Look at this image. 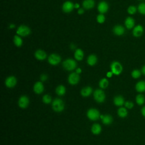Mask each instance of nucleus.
Instances as JSON below:
<instances>
[{
    "label": "nucleus",
    "mask_w": 145,
    "mask_h": 145,
    "mask_svg": "<svg viewBox=\"0 0 145 145\" xmlns=\"http://www.w3.org/2000/svg\"><path fill=\"white\" fill-rule=\"evenodd\" d=\"M109 6L105 1L100 2L97 6V10L100 14H104L108 10Z\"/></svg>",
    "instance_id": "nucleus-12"
},
{
    "label": "nucleus",
    "mask_w": 145,
    "mask_h": 145,
    "mask_svg": "<svg viewBox=\"0 0 145 145\" xmlns=\"http://www.w3.org/2000/svg\"><path fill=\"white\" fill-rule=\"evenodd\" d=\"M125 106L127 108V109H131L133 108L134 106V104L133 102L130 101H127L125 102Z\"/></svg>",
    "instance_id": "nucleus-36"
},
{
    "label": "nucleus",
    "mask_w": 145,
    "mask_h": 145,
    "mask_svg": "<svg viewBox=\"0 0 145 145\" xmlns=\"http://www.w3.org/2000/svg\"><path fill=\"white\" fill-rule=\"evenodd\" d=\"M135 89L138 92H143L145 91V81L140 80L135 85Z\"/></svg>",
    "instance_id": "nucleus-19"
},
{
    "label": "nucleus",
    "mask_w": 145,
    "mask_h": 145,
    "mask_svg": "<svg viewBox=\"0 0 145 145\" xmlns=\"http://www.w3.org/2000/svg\"><path fill=\"white\" fill-rule=\"evenodd\" d=\"M75 8H74V4L69 1H66L65 2H64L62 5V9L63 10V12H66V13H69L70 12H71L73 9Z\"/></svg>",
    "instance_id": "nucleus-10"
},
{
    "label": "nucleus",
    "mask_w": 145,
    "mask_h": 145,
    "mask_svg": "<svg viewBox=\"0 0 145 145\" xmlns=\"http://www.w3.org/2000/svg\"><path fill=\"white\" fill-rule=\"evenodd\" d=\"M113 32L117 36H121L125 33V28L121 25H116L113 27Z\"/></svg>",
    "instance_id": "nucleus-16"
},
{
    "label": "nucleus",
    "mask_w": 145,
    "mask_h": 145,
    "mask_svg": "<svg viewBox=\"0 0 145 145\" xmlns=\"http://www.w3.org/2000/svg\"><path fill=\"white\" fill-rule=\"evenodd\" d=\"M135 21L131 17H127L125 20V25L127 29H131L134 27Z\"/></svg>",
    "instance_id": "nucleus-20"
},
{
    "label": "nucleus",
    "mask_w": 145,
    "mask_h": 145,
    "mask_svg": "<svg viewBox=\"0 0 145 145\" xmlns=\"http://www.w3.org/2000/svg\"><path fill=\"white\" fill-rule=\"evenodd\" d=\"M127 111L124 107H120L117 110V114L119 117L121 118H125L127 116Z\"/></svg>",
    "instance_id": "nucleus-27"
},
{
    "label": "nucleus",
    "mask_w": 145,
    "mask_h": 145,
    "mask_svg": "<svg viewBox=\"0 0 145 145\" xmlns=\"http://www.w3.org/2000/svg\"><path fill=\"white\" fill-rule=\"evenodd\" d=\"M137 11V8L134 6H130L127 8V12L130 14L133 15Z\"/></svg>",
    "instance_id": "nucleus-35"
},
{
    "label": "nucleus",
    "mask_w": 145,
    "mask_h": 145,
    "mask_svg": "<svg viewBox=\"0 0 145 145\" xmlns=\"http://www.w3.org/2000/svg\"><path fill=\"white\" fill-rule=\"evenodd\" d=\"M92 92V88L89 86H87L82 89L80 91V93L82 96L83 97H88L91 94Z\"/></svg>",
    "instance_id": "nucleus-21"
},
{
    "label": "nucleus",
    "mask_w": 145,
    "mask_h": 145,
    "mask_svg": "<svg viewBox=\"0 0 145 145\" xmlns=\"http://www.w3.org/2000/svg\"><path fill=\"white\" fill-rule=\"evenodd\" d=\"M15 27V25L14 24H10L9 25V28H10V29L14 28Z\"/></svg>",
    "instance_id": "nucleus-43"
},
{
    "label": "nucleus",
    "mask_w": 145,
    "mask_h": 145,
    "mask_svg": "<svg viewBox=\"0 0 145 145\" xmlns=\"http://www.w3.org/2000/svg\"><path fill=\"white\" fill-rule=\"evenodd\" d=\"M135 100L137 104H138L139 105H142L144 103L145 98L142 94H138L136 96Z\"/></svg>",
    "instance_id": "nucleus-29"
},
{
    "label": "nucleus",
    "mask_w": 145,
    "mask_h": 145,
    "mask_svg": "<svg viewBox=\"0 0 145 145\" xmlns=\"http://www.w3.org/2000/svg\"><path fill=\"white\" fill-rule=\"evenodd\" d=\"M62 65L65 70L67 71H72L76 68V62L75 60L71 58H67L63 62Z\"/></svg>",
    "instance_id": "nucleus-2"
},
{
    "label": "nucleus",
    "mask_w": 145,
    "mask_h": 145,
    "mask_svg": "<svg viewBox=\"0 0 145 145\" xmlns=\"http://www.w3.org/2000/svg\"><path fill=\"white\" fill-rule=\"evenodd\" d=\"M91 131L93 134L98 135L101 131V126L98 123H94L91 127Z\"/></svg>",
    "instance_id": "nucleus-25"
},
{
    "label": "nucleus",
    "mask_w": 145,
    "mask_h": 145,
    "mask_svg": "<svg viewBox=\"0 0 145 145\" xmlns=\"http://www.w3.org/2000/svg\"><path fill=\"white\" fill-rule=\"evenodd\" d=\"M74 8H79V3L74 4Z\"/></svg>",
    "instance_id": "nucleus-45"
},
{
    "label": "nucleus",
    "mask_w": 145,
    "mask_h": 145,
    "mask_svg": "<svg viewBox=\"0 0 145 145\" xmlns=\"http://www.w3.org/2000/svg\"><path fill=\"white\" fill-rule=\"evenodd\" d=\"M143 33V28L141 25L135 26L133 30V35L135 37H138L142 36Z\"/></svg>",
    "instance_id": "nucleus-15"
},
{
    "label": "nucleus",
    "mask_w": 145,
    "mask_h": 145,
    "mask_svg": "<svg viewBox=\"0 0 145 145\" xmlns=\"http://www.w3.org/2000/svg\"><path fill=\"white\" fill-rule=\"evenodd\" d=\"M31 32V29L25 25H20L16 30V34L20 36L25 37L30 35Z\"/></svg>",
    "instance_id": "nucleus-3"
},
{
    "label": "nucleus",
    "mask_w": 145,
    "mask_h": 145,
    "mask_svg": "<svg viewBox=\"0 0 145 145\" xmlns=\"http://www.w3.org/2000/svg\"><path fill=\"white\" fill-rule=\"evenodd\" d=\"M48 61L49 63H50L51 65L56 66L61 62V58L58 54L56 53H52L48 57Z\"/></svg>",
    "instance_id": "nucleus-7"
},
{
    "label": "nucleus",
    "mask_w": 145,
    "mask_h": 145,
    "mask_svg": "<svg viewBox=\"0 0 145 145\" xmlns=\"http://www.w3.org/2000/svg\"><path fill=\"white\" fill-rule=\"evenodd\" d=\"M87 117L92 121H96L100 117L99 111L95 108H91L87 112Z\"/></svg>",
    "instance_id": "nucleus-5"
},
{
    "label": "nucleus",
    "mask_w": 145,
    "mask_h": 145,
    "mask_svg": "<svg viewBox=\"0 0 145 145\" xmlns=\"http://www.w3.org/2000/svg\"><path fill=\"white\" fill-rule=\"evenodd\" d=\"M35 57L37 59L42 61L46 58L47 55L45 52L43 50L38 49L35 52Z\"/></svg>",
    "instance_id": "nucleus-14"
},
{
    "label": "nucleus",
    "mask_w": 145,
    "mask_h": 145,
    "mask_svg": "<svg viewBox=\"0 0 145 145\" xmlns=\"http://www.w3.org/2000/svg\"><path fill=\"white\" fill-rule=\"evenodd\" d=\"M80 77L76 72H72L68 76V82L71 85H76L78 83Z\"/></svg>",
    "instance_id": "nucleus-8"
},
{
    "label": "nucleus",
    "mask_w": 145,
    "mask_h": 145,
    "mask_svg": "<svg viewBox=\"0 0 145 145\" xmlns=\"http://www.w3.org/2000/svg\"><path fill=\"white\" fill-rule=\"evenodd\" d=\"M131 76L134 78V79H137L139 78L140 75H141V72L140 71V70H138V69H134L133 70V71L131 72Z\"/></svg>",
    "instance_id": "nucleus-31"
},
{
    "label": "nucleus",
    "mask_w": 145,
    "mask_h": 145,
    "mask_svg": "<svg viewBox=\"0 0 145 145\" xmlns=\"http://www.w3.org/2000/svg\"><path fill=\"white\" fill-rule=\"evenodd\" d=\"M96 20L99 23L102 24L103 23L105 20V17L103 14H100L97 16Z\"/></svg>",
    "instance_id": "nucleus-32"
},
{
    "label": "nucleus",
    "mask_w": 145,
    "mask_h": 145,
    "mask_svg": "<svg viewBox=\"0 0 145 145\" xmlns=\"http://www.w3.org/2000/svg\"><path fill=\"white\" fill-rule=\"evenodd\" d=\"M93 97L96 102L102 103L105 100V95L103 90L97 89H96L93 93Z\"/></svg>",
    "instance_id": "nucleus-6"
},
{
    "label": "nucleus",
    "mask_w": 145,
    "mask_h": 145,
    "mask_svg": "<svg viewBox=\"0 0 145 145\" xmlns=\"http://www.w3.org/2000/svg\"><path fill=\"white\" fill-rule=\"evenodd\" d=\"M42 101L44 103H45L46 104H48L50 103L52 101V98H51L50 96H49V95H47V94L44 95L42 97Z\"/></svg>",
    "instance_id": "nucleus-33"
},
{
    "label": "nucleus",
    "mask_w": 145,
    "mask_h": 145,
    "mask_svg": "<svg viewBox=\"0 0 145 145\" xmlns=\"http://www.w3.org/2000/svg\"><path fill=\"white\" fill-rule=\"evenodd\" d=\"M111 71L116 75H120L123 70L122 65L117 61H113L110 65Z\"/></svg>",
    "instance_id": "nucleus-4"
},
{
    "label": "nucleus",
    "mask_w": 145,
    "mask_h": 145,
    "mask_svg": "<svg viewBox=\"0 0 145 145\" xmlns=\"http://www.w3.org/2000/svg\"><path fill=\"white\" fill-rule=\"evenodd\" d=\"M40 78L41 81H42V82H45V81L48 79V75H47L46 74H41V75H40Z\"/></svg>",
    "instance_id": "nucleus-37"
},
{
    "label": "nucleus",
    "mask_w": 145,
    "mask_h": 145,
    "mask_svg": "<svg viewBox=\"0 0 145 145\" xmlns=\"http://www.w3.org/2000/svg\"><path fill=\"white\" fill-rule=\"evenodd\" d=\"M75 48H76V46H75L74 44H71L70 45V48H71V49H74Z\"/></svg>",
    "instance_id": "nucleus-44"
},
{
    "label": "nucleus",
    "mask_w": 145,
    "mask_h": 145,
    "mask_svg": "<svg viewBox=\"0 0 145 145\" xmlns=\"http://www.w3.org/2000/svg\"><path fill=\"white\" fill-rule=\"evenodd\" d=\"M142 72L145 75V65H144L142 68Z\"/></svg>",
    "instance_id": "nucleus-42"
},
{
    "label": "nucleus",
    "mask_w": 145,
    "mask_h": 145,
    "mask_svg": "<svg viewBox=\"0 0 145 145\" xmlns=\"http://www.w3.org/2000/svg\"><path fill=\"white\" fill-rule=\"evenodd\" d=\"M109 85L108 80L105 78H103L99 81V86L102 89L106 88Z\"/></svg>",
    "instance_id": "nucleus-30"
},
{
    "label": "nucleus",
    "mask_w": 145,
    "mask_h": 145,
    "mask_svg": "<svg viewBox=\"0 0 145 145\" xmlns=\"http://www.w3.org/2000/svg\"><path fill=\"white\" fill-rule=\"evenodd\" d=\"M141 113L143 117H145V106L141 109Z\"/></svg>",
    "instance_id": "nucleus-39"
},
{
    "label": "nucleus",
    "mask_w": 145,
    "mask_h": 145,
    "mask_svg": "<svg viewBox=\"0 0 145 145\" xmlns=\"http://www.w3.org/2000/svg\"><path fill=\"white\" fill-rule=\"evenodd\" d=\"M84 12V9H83V8H78V14L82 15V14H83Z\"/></svg>",
    "instance_id": "nucleus-38"
},
{
    "label": "nucleus",
    "mask_w": 145,
    "mask_h": 145,
    "mask_svg": "<svg viewBox=\"0 0 145 145\" xmlns=\"http://www.w3.org/2000/svg\"><path fill=\"white\" fill-rule=\"evenodd\" d=\"M82 6L84 9H91L95 6V1L94 0H84Z\"/></svg>",
    "instance_id": "nucleus-17"
},
{
    "label": "nucleus",
    "mask_w": 145,
    "mask_h": 145,
    "mask_svg": "<svg viewBox=\"0 0 145 145\" xmlns=\"http://www.w3.org/2000/svg\"><path fill=\"white\" fill-rule=\"evenodd\" d=\"M113 103L115 105L118 106H121L125 104V100L122 96L118 95L114 97Z\"/></svg>",
    "instance_id": "nucleus-18"
},
{
    "label": "nucleus",
    "mask_w": 145,
    "mask_h": 145,
    "mask_svg": "<svg viewBox=\"0 0 145 145\" xmlns=\"http://www.w3.org/2000/svg\"><path fill=\"white\" fill-rule=\"evenodd\" d=\"M52 108L56 112H61L65 109L63 101L61 99H55L52 102Z\"/></svg>",
    "instance_id": "nucleus-1"
},
{
    "label": "nucleus",
    "mask_w": 145,
    "mask_h": 145,
    "mask_svg": "<svg viewBox=\"0 0 145 145\" xmlns=\"http://www.w3.org/2000/svg\"><path fill=\"white\" fill-rule=\"evenodd\" d=\"M101 120H102V122L103 124H104L105 125H109L112 123L113 118L111 115L105 114V115H104Z\"/></svg>",
    "instance_id": "nucleus-24"
},
{
    "label": "nucleus",
    "mask_w": 145,
    "mask_h": 145,
    "mask_svg": "<svg viewBox=\"0 0 145 145\" xmlns=\"http://www.w3.org/2000/svg\"><path fill=\"white\" fill-rule=\"evenodd\" d=\"M44 90V87L42 82H37L33 86V91L36 94H41Z\"/></svg>",
    "instance_id": "nucleus-13"
},
{
    "label": "nucleus",
    "mask_w": 145,
    "mask_h": 145,
    "mask_svg": "<svg viewBox=\"0 0 145 145\" xmlns=\"http://www.w3.org/2000/svg\"><path fill=\"white\" fill-rule=\"evenodd\" d=\"M56 93L59 96H63L66 93V88L63 85H59L56 89Z\"/></svg>",
    "instance_id": "nucleus-26"
},
{
    "label": "nucleus",
    "mask_w": 145,
    "mask_h": 145,
    "mask_svg": "<svg viewBox=\"0 0 145 145\" xmlns=\"http://www.w3.org/2000/svg\"><path fill=\"white\" fill-rule=\"evenodd\" d=\"M14 44L17 47H20L23 44V40L19 35H15L13 40Z\"/></svg>",
    "instance_id": "nucleus-28"
},
{
    "label": "nucleus",
    "mask_w": 145,
    "mask_h": 145,
    "mask_svg": "<svg viewBox=\"0 0 145 145\" xmlns=\"http://www.w3.org/2000/svg\"><path fill=\"white\" fill-rule=\"evenodd\" d=\"M97 58L95 54H91L87 58V62L89 66H94L97 63Z\"/></svg>",
    "instance_id": "nucleus-22"
},
{
    "label": "nucleus",
    "mask_w": 145,
    "mask_h": 145,
    "mask_svg": "<svg viewBox=\"0 0 145 145\" xmlns=\"http://www.w3.org/2000/svg\"><path fill=\"white\" fill-rule=\"evenodd\" d=\"M74 57L77 61H82L84 57L83 51L81 49H76L74 53Z\"/></svg>",
    "instance_id": "nucleus-23"
},
{
    "label": "nucleus",
    "mask_w": 145,
    "mask_h": 145,
    "mask_svg": "<svg viewBox=\"0 0 145 145\" xmlns=\"http://www.w3.org/2000/svg\"><path fill=\"white\" fill-rule=\"evenodd\" d=\"M76 72L77 73V74H80L81 72H82V69H80V68H77L76 69Z\"/></svg>",
    "instance_id": "nucleus-40"
},
{
    "label": "nucleus",
    "mask_w": 145,
    "mask_h": 145,
    "mask_svg": "<svg viewBox=\"0 0 145 145\" xmlns=\"http://www.w3.org/2000/svg\"><path fill=\"white\" fill-rule=\"evenodd\" d=\"M138 11L142 15H145V3H141L138 7Z\"/></svg>",
    "instance_id": "nucleus-34"
},
{
    "label": "nucleus",
    "mask_w": 145,
    "mask_h": 145,
    "mask_svg": "<svg viewBox=\"0 0 145 145\" xmlns=\"http://www.w3.org/2000/svg\"><path fill=\"white\" fill-rule=\"evenodd\" d=\"M16 78L14 76H10L7 77L5 80V85L9 88H11L15 87L16 84Z\"/></svg>",
    "instance_id": "nucleus-11"
},
{
    "label": "nucleus",
    "mask_w": 145,
    "mask_h": 145,
    "mask_svg": "<svg viewBox=\"0 0 145 145\" xmlns=\"http://www.w3.org/2000/svg\"><path fill=\"white\" fill-rule=\"evenodd\" d=\"M113 72H112V71H109V72H107V74H106V76H107L108 77L110 78V77H111V76H112V75H113Z\"/></svg>",
    "instance_id": "nucleus-41"
},
{
    "label": "nucleus",
    "mask_w": 145,
    "mask_h": 145,
    "mask_svg": "<svg viewBox=\"0 0 145 145\" xmlns=\"http://www.w3.org/2000/svg\"><path fill=\"white\" fill-rule=\"evenodd\" d=\"M29 103V100L27 96L23 95L20 96L18 100V105L20 108L24 109L26 108Z\"/></svg>",
    "instance_id": "nucleus-9"
}]
</instances>
